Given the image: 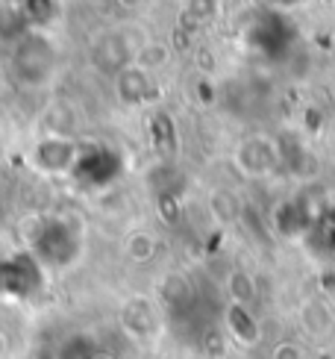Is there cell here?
<instances>
[{"label": "cell", "instance_id": "13", "mask_svg": "<svg viewBox=\"0 0 335 359\" xmlns=\"http://www.w3.org/2000/svg\"><path fill=\"white\" fill-rule=\"evenodd\" d=\"M273 6H297V4H303V0H271Z\"/></svg>", "mask_w": 335, "mask_h": 359}, {"label": "cell", "instance_id": "5", "mask_svg": "<svg viewBox=\"0 0 335 359\" xmlns=\"http://www.w3.org/2000/svg\"><path fill=\"white\" fill-rule=\"evenodd\" d=\"M121 324L124 330L135 339H147L156 333V309L147 297H130L124 304V312H121Z\"/></svg>", "mask_w": 335, "mask_h": 359}, {"label": "cell", "instance_id": "4", "mask_svg": "<svg viewBox=\"0 0 335 359\" xmlns=\"http://www.w3.org/2000/svg\"><path fill=\"white\" fill-rule=\"evenodd\" d=\"M115 95L124 107H142L153 95V74L139 68L135 62L124 65L115 74Z\"/></svg>", "mask_w": 335, "mask_h": 359}, {"label": "cell", "instance_id": "2", "mask_svg": "<svg viewBox=\"0 0 335 359\" xmlns=\"http://www.w3.org/2000/svg\"><path fill=\"white\" fill-rule=\"evenodd\" d=\"M29 159L44 174H65L80 162V147L74 139L62 136V133H50V136H44L33 144Z\"/></svg>", "mask_w": 335, "mask_h": 359}, {"label": "cell", "instance_id": "1", "mask_svg": "<svg viewBox=\"0 0 335 359\" xmlns=\"http://www.w3.org/2000/svg\"><path fill=\"white\" fill-rule=\"evenodd\" d=\"M56 65V50L48 36L41 33H21L15 41V53H12V71L18 83L24 86H44L50 80Z\"/></svg>", "mask_w": 335, "mask_h": 359}, {"label": "cell", "instance_id": "8", "mask_svg": "<svg viewBox=\"0 0 335 359\" xmlns=\"http://www.w3.org/2000/svg\"><path fill=\"white\" fill-rule=\"evenodd\" d=\"M156 238L150 236L147 230H132L127 238H124V253H127V259L135 262V265H144L156 257Z\"/></svg>", "mask_w": 335, "mask_h": 359}, {"label": "cell", "instance_id": "7", "mask_svg": "<svg viewBox=\"0 0 335 359\" xmlns=\"http://www.w3.org/2000/svg\"><path fill=\"white\" fill-rule=\"evenodd\" d=\"M332 321H335L332 306L324 297H309V301L300 306V324L309 336H327L332 330Z\"/></svg>", "mask_w": 335, "mask_h": 359}, {"label": "cell", "instance_id": "6", "mask_svg": "<svg viewBox=\"0 0 335 359\" xmlns=\"http://www.w3.org/2000/svg\"><path fill=\"white\" fill-rule=\"evenodd\" d=\"M224 324H226V330H230V336L235 341H241V345H247V348L256 345L259 336H262V330H259L250 306H245V304H226Z\"/></svg>", "mask_w": 335, "mask_h": 359}, {"label": "cell", "instance_id": "3", "mask_svg": "<svg viewBox=\"0 0 335 359\" xmlns=\"http://www.w3.org/2000/svg\"><path fill=\"white\" fill-rule=\"evenodd\" d=\"M235 162L247 177H265L268 171L277 168L280 151L268 136H250V139H245L238 144Z\"/></svg>", "mask_w": 335, "mask_h": 359}, {"label": "cell", "instance_id": "12", "mask_svg": "<svg viewBox=\"0 0 335 359\" xmlns=\"http://www.w3.org/2000/svg\"><path fill=\"white\" fill-rule=\"evenodd\" d=\"M6 351H9V339H6V333L0 330V359L6 356Z\"/></svg>", "mask_w": 335, "mask_h": 359}, {"label": "cell", "instance_id": "9", "mask_svg": "<svg viewBox=\"0 0 335 359\" xmlns=\"http://www.w3.org/2000/svg\"><path fill=\"white\" fill-rule=\"evenodd\" d=\"M168 59H171V50L165 48L162 41H144L139 50H135V56H132V62L139 65V68H144V71H159V68H165L168 65Z\"/></svg>", "mask_w": 335, "mask_h": 359}, {"label": "cell", "instance_id": "10", "mask_svg": "<svg viewBox=\"0 0 335 359\" xmlns=\"http://www.w3.org/2000/svg\"><path fill=\"white\" fill-rule=\"evenodd\" d=\"M226 289H230L233 304H245L250 306L256 301V280L247 271H233L230 280H226Z\"/></svg>", "mask_w": 335, "mask_h": 359}, {"label": "cell", "instance_id": "11", "mask_svg": "<svg viewBox=\"0 0 335 359\" xmlns=\"http://www.w3.org/2000/svg\"><path fill=\"white\" fill-rule=\"evenodd\" d=\"M186 9L194 15L197 21H206V18H212V15H215L218 0H186Z\"/></svg>", "mask_w": 335, "mask_h": 359}]
</instances>
